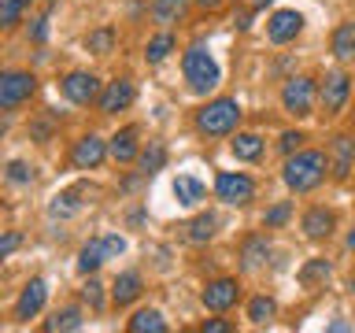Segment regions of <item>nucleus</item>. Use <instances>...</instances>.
<instances>
[{
	"mask_svg": "<svg viewBox=\"0 0 355 333\" xmlns=\"http://www.w3.org/2000/svg\"><path fill=\"white\" fill-rule=\"evenodd\" d=\"M78 196H82V189H67V193H60V196H55L52 200V215L55 219H63V215H74V211L78 207H82V200H78Z\"/></svg>",
	"mask_w": 355,
	"mask_h": 333,
	"instance_id": "27",
	"label": "nucleus"
},
{
	"mask_svg": "<svg viewBox=\"0 0 355 333\" xmlns=\"http://www.w3.org/2000/svg\"><path fill=\"white\" fill-rule=\"evenodd\" d=\"M285 219H288V204H277V207L266 211V226H282Z\"/></svg>",
	"mask_w": 355,
	"mask_h": 333,
	"instance_id": "38",
	"label": "nucleus"
},
{
	"mask_svg": "<svg viewBox=\"0 0 355 333\" xmlns=\"http://www.w3.org/2000/svg\"><path fill=\"white\" fill-rule=\"evenodd\" d=\"M333 56L337 60H355V22H340L333 30Z\"/></svg>",
	"mask_w": 355,
	"mask_h": 333,
	"instance_id": "18",
	"label": "nucleus"
},
{
	"mask_svg": "<svg viewBox=\"0 0 355 333\" xmlns=\"http://www.w3.org/2000/svg\"><path fill=\"white\" fill-rule=\"evenodd\" d=\"M282 104H285V111L288 115H296V119H304V115H311V108H315V82L311 78H288L285 82V89H282Z\"/></svg>",
	"mask_w": 355,
	"mask_h": 333,
	"instance_id": "5",
	"label": "nucleus"
},
{
	"mask_svg": "<svg viewBox=\"0 0 355 333\" xmlns=\"http://www.w3.org/2000/svg\"><path fill=\"white\" fill-rule=\"evenodd\" d=\"M304 141H307V137H304L300 130H288V133H282V152L293 155V152H300V144H304Z\"/></svg>",
	"mask_w": 355,
	"mask_h": 333,
	"instance_id": "35",
	"label": "nucleus"
},
{
	"mask_svg": "<svg viewBox=\"0 0 355 333\" xmlns=\"http://www.w3.org/2000/svg\"><path fill=\"white\" fill-rule=\"evenodd\" d=\"M89 52H96V56H107L111 52V44H115V33L111 30H96V33H89Z\"/></svg>",
	"mask_w": 355,
	"mask_h": 333,
	"instance_id": "30",
	"label": "nucleus"
},
{
	"mask_svg": "<svg viewBox=\"0 0 355 333\" xmlns=\"http://www.w3.org/2000/svg\"><path fill=\"white\" fill-rule=\"evenodd\" d=\"M44 22H49V15H41V19H33V41H44V33H49V26H44Z\"/></svg>",
	"mask_w": 355,
	"mask_h": 333,
	"instance_id": "41",
	"label": "nucleus"
},
{
	"mask_svg": "<svg viewBox=\"0 0 355 333\" xmlns=\"http://www.w3.org/2000/svg\"><path fill=\"white\" fill-rule=\"evenodd\" d=\"M33 0H0V30H11Z\"/></svg>",
	"mask_w": 355,
	"mask_h": 333,
	"instance_id": "26",
	"label": "nucleus"
},
{
	"mask_svg": "<svg viewBox=\"0 0 355 333\" xmlns=\"http://www.w3.org/2000/svg\"><path fill=\"white\" fill-rule=\"evenodd\" d=\"M237 296H241V285L233 282V278H218V282H211L204 289V307L211 311H226L237 304Z\"/></svg>",
	"mask_w": 355,
	"mask_h": 333,
	"instance_id": "10",
	"label": "nucleus"
},
{
	"mask_svg": "<svg viewBox=\"0 0 355 333\" xmlns=\"http://www.w3.org/2000/svg\"><path fill=\"white\" fill-rule=\"evenodd\" d=\"M8 178H11V182H30L33 174H30V166H26V163H19V160H15V163H8Z\"/></svg>",
	"mask_w": 355,
	"mask_h": 333,
	"instance_id": "36",
	"label": "nucleus"
},
{
	"mask_svg": "<svg viewBox=\"0 0 355 333\" xmlns=\"http://www.w3.org/2000/svg\"><path fill=\"white\" fill-rule=\"evenodd\" d=\"M215 189H218V196L226 200V204H248L252 193H255V182L248 174H218Z\"/></svg>",
	"mask_w": 355,
	"mask_h": 333,
	"instance_id": "7",
	"label": "nucleus"
},
{
	"mask_svg": "<svg viewBox=\"0 0 355 333\" xmlns=\"http://www.w3.org/2000/svg\"><path fill=\"white\" fill-rule=\"evenodd\" d=\"M44 330H49V333H55V330H82V311H78V307L55 311V315L44 322Z\"/></svg>",
	"mask_w": 355,
	"mask_h": 333,
	"instance_id": "24",
	"label": "nucleus"
},
{
	"mask_svg": "<svg viewBox=\"0 0 355 333\" xmlns=\"http://www.w3.org/2000/svg\"><path fill=\"white\" fill-rule=\"evenodd\" d=\"M130 333H166V322L159 311H137L130 318Z\"/></svg>",
	"mask_w": 355,
	"mask_h": 333,
	"instance_id": "20",
	"label": "nucleus"
},
{
	"mask_svg": "<svg viewBox=\"0 0 355 333\" xmlns=\"http://www.w3.org/2000/svg\"><path fill=\"white\" fill-rule=\"evenodd\" d=\"M22 244V233H8V237H0V259H4V255H11Z\"/></svg>",
	"mask_w": 355,
	"mask_h": 333,
	"instance_id": "37",
	"label": "nucleus"
},
{
	"mask_svg": "<svg viewBox=\"0 0 355 333\" xmlns=\"http://www.w3.org/2000/svg\"><path fill=\"white\" fill-rule=\"evenodd\" d=\"M255 4H259V8H263V4H270V0H255Z\"/></svg>",
	"mask_w": 355,
	"mask_h": 333,
	"instance_id": "44",
	"label": "nucleus"
},
{
	"mask_svg": "<svg viewBox=\"0 0 355 333\" xmlns=\"http://www.w3.org/2000/svg\"><path fill=\"white\" fill-rule=\"evenodd\" d=\"M163 160H166V152H163V144H152L148 152L141 155V166H144V174H152V171H159L163 166Z\"/></svg>",
	"mask_w": 355,
	"mask_h": 333,
	"instance_id": "32",
	"label": "nucleus"
},
{
	"mask_svg": "<svg viewBox=\"0 0 355 333\" xmlns=\"http://www.w3.org/2000/svg\"><path fill=\"white\" fill-rule=\"evenodd\" d=\"M104 155H107L104 141H100L96 133H85V137L74 144V152H71V163L78 166V171H93V166H100V163H104Z\"/></svg>",
	"mask_w": 355,
	"mask_h": 333,
	"instance_id": "8",
	"label": "nucleus"
},
{
	"mask_svg": "<svg viewBox=\"0 0 355 333\" xmlns=\"http://www.w3.org/2000/svg\"><path fill=\"white\" fill-rule=\"evenodd\" d=\"M322 178H326V155L322 152H296L288 155L285 163V185L293 189V193H307V189H315Z\"/></svg>",
	"mask_w": 355,
	"mask_h": 333,
	"instance_id": "1",
	"label": "nucleus"
},
{
	"mask_svg": "<svg viewBox=\"0 0 355 333\" xmlns=\"http://www.w3.org/2000/svg\"><path fill=\"white\" fill-rule=\"evenodd\" d=\"M270 315H274V300L270 296H255L252 304H248V318L252 322H266Z\"/></svg>",
	"mask_w": 355,
	"mask_h": 333,
	"instance_id": "31",
	"label": "nucleus"
},
{
	"mask_svg": "<svg viewBox=\"0 0 355 333\" xmlns=\"http://www.w3.org/2000/svg\"><path fill=\"white\" fill-rule=\"evenodd\" d=\"M300 30H304V15H300V11H274V15H270V26H266V33H270L274 44L293 41Z\"/></svg>",
	"mask_w": 355,
	"mask_h": 333,
	"instance_id": "11",
	"label": "nucleus"
},
{
	"mask_svg": "<svg viewBox=\"0 0 355 333\" xmlns=\"http://www.w3.org/2000/svg\"><path fill=\"white\" fill-rule=\"evenodd\" d=\"M196 4H200V8H204V11H215V8L222 4V0H196Z\"/></svg>",
	"mask_w": 355,
	"mask_h": 333,
	"instance_id": "42",
	"label": "nucleus"
},
{
	"mask_svg": "<svg viewBox=\"0 0 355 333\" xmlns=\"http://www.w3.org/2000/svg\"><path fill=\"white\" fill-rule=\"evenodd\" d=\"M348 248H355V230L348 233Z\"/></svg>",
	"mask_w": 355,
	"mask_h": 333,
	"instance_id": "43",
	"label": "nucleus"
},
{
	"mask_svg": "<svg viewBox=\"0 0 355 333\" xmlns=\"http://www.w3.org/2000/svg\"><path fill=\"white\" fill-rule=\"evenodd\" d=\"M37 89V78L26 71H0V108H19L26 104Z\"/></svg>",
	"mask_w": 355,
	"mask_h": 333,
	"instance_id": "4",
	"label": "nucleus"
},
{
	"mask_svg": "<svg viewBox=\"0 0 355 333\" xmlns=\"http://www.w3.org/2000/svg\"><path fill=\"white\" fill-rule=\"evenodd\" d=\"M333 174L337 178H348L352 174V163H355V141L348 137V133H340V137H333Z\"/></svg>",
	"mask_w": 355,
	"mask_h": 333,
	"instance_id": "14",
	"label": "nucleus"
},
{
	"mask_svg": "<svg viewBox=\"0 0 355 333\" xmlns=\"http://www.w3.org/2000/svg\"><path fill=\"white\" fill-rule=\"evenodd\" d=\"M174 196H178V204H196V200H204V185H200L196 178L182 174L174 182Z\"/></svg>",
	"mask_w": 355,
	"mask_h": 333,
	"instance_id": "22",
	"label": "nucleus"
},
{
	"mask_svg": "<svg viewBox=\"0 0 355 333\" xmlns=\"http://www.w3.org/2000/svg\"><path fill=\"white\" fill-rule=\"evenodd\" d=\"M171 49H174V37H171V33H159V37L148 41V52H144V56H148V63H163Z\"/></svg>",
	"mask_w": 355,
	"mask_h": 333,
	"instance_id": "29",
	"label": "nucleus"
},
{
	"mask_svg": "<svg viewBox=\"0 0 355 333\" xmlns=\"http://www.w3.org/2000/svg\"><path fill=\"white\" fill-rule=\"evenodd\" d=\"M352 289H355V278H352Z\"/></svg>",
	"mask_w": 355,
	"mask_h": 333,
	"instance_id": "45",
	"label": "nucleus"
},
{
	"mask_svg": "<svg viewBox=\"0 0 355 333\" xmlns=\"http://www.w3.org/2000/svg\"><path fill=\"white\" fill-rule=\"evenodd\" d=\"M104 244H107V255H111V259H115V255H122V252H126V241H122L119 233H111V237H104Z\"/></svg>",
	"mask_w": 355,
	"mask_h": 333,
	"instance_id": "39",
	"label": "nucleus"
},
{
	"mask_svg": "<svg viewBox=\"0 0 355 333\" xmlns=\"http://www.w3.org/2000/svg\"><path fill=\"white\" fill-rule=\"evenodd\" d=\"M333 211H326V207H315V211H307L304 215V230H307V237H329L333 233Z\"/></svg>",
	"mask_w": 355,
	"mask_h": 333,
	"instance_id": "19",
	"label": "nucleus"
},
{
	"mask_svg": "<svg viewBox=\"0 0 355 333\" xmlns=\"http://www.w3.org/2000/svg\"><path fill=\"white\" fill-rule=\"evenodd\" d=\"M233 155H237V160L255 163L263 155V141L255 137V133H237V137H233Z\"/></svg>",
	"mask_w": 355,
	"mask_h": 333,
	"instance_id": "21",
	"label": "nucleus"
},
{
	"mask_svg": "<svg viewBox=\"0 0 355 333\" xmlns=\"http://www.w3.org/2000/svg\"><path fill=\"white\" fill-rule=\"evenodd\" d=\"M111 296H115V304L119 307H126V304H133V300L141 296V278L137 274H122V278H115V285H111Z\"/></svg>",
	"mask_w": 355,
	"mask_h": 333,
	"instance_id": "17",
	"label": "nucleus"
},
{
	"mask_svg": "<svg viewBox=\"0 0 355 333\" xmlns=\"http://www.w3.org/2000/svg\"><path fill=\"white\" fill-rule=\"evenodd\" d=\"M204 333H233V326L222 318H211V322H204Z\"/></svg>",
	"mask_w": 355,
	"mask_h": 333,
	"instance_id": "40",
	"label": "nucleus"
},
{
	"mask_svg": "<svg viewBox=\"0 0 355 333\" xmlns=\"http://www.w3.org/2000/svg\"><path fill=\"white\" fill-rule=\"evenodd\" d=\"M185 15V0H155L152 4V19L155 22H178Z\"/></svg>",
	"mask_w": 355,
	"mask_h": 333,
	"instance_id": "25",
	"label": "nucleus"
},
{
	"mask_svg": "<svg viewBox=\"0 0 355 333\" xmlns=\"http://www.w3.org/2000/svg\"><path fill=\"white\" fill-rule=\"evenodd\" d=\"M329 278V263L326 259H311L304 271H300V282H304V289H315L318 282H326Z\"/></svg>",
	"mask_w": 355,
	"mask_h": 333,
	"instance_id": "28",
	"label": "nucleus"
},
{
	"mask_svg": "<svg viewBox=\"0 0 355 333\" xmlns=\"http://www.w3.org/2000/svg\"><path fill=\"white\" fill-rule=\"evenodd\" d=\"M44 296H49V289H44L41 278H33V282L22 289V296H19V304H15V318H22V322L33 318L44 307Z\"/></svg>",
	"mask_w": 355,
	"mask_h": 333,
	"instance_id": "13",
	"label": "nucleus"
},
{
	"mask_svg": "<svg viewBox=\"0 0 355 333\" xmlns=\"http://www.w3.org/2000/svg\"><path fill=\"white\" fill-rule=\"evenodd\" d=\"M63 93L71 104H93V100H100V82H96V74H85V71H74V74H67L63 78Z\"/></svg>",
	"mask_w": 355,
	"mask_h": 333,
	"instance_id": "6",
	"label": "nucleus"
},
{
	"mask_svg": "<svg viewBox=\"0 0 355 333\" xmlns=\"http://www.w3.org/2000/svg\"><path fill=\"white\" fill-rule=\"evenodd\" d=\"M348 74L344 71H333L326 74V82H322V108H326V115H337V111L344 108V100H348Z\"/></svg>",
	"mask_w": 355,
	"mask_h": 333,
	"instance_id": "9",
	"label": "nucleus"
},
{
	"mask_svg": "<svg viewBox=\"0 0 355 333\" xmlns=\"http://www.w3.org/2000/svg\"><path fill=\"white\" fill-rule=\"evenodd\" d=\"M237 122H241V104H237V100H230V96L211 100L207 108H200V111H196V130H200V133H207V137H222V133H233V130H237Z\"/></svg>",
	"mask_w": 355,
	"mask_h": 333,
	"instance_id": "2",
	"label": "nucleus"
},
{
	"mask_svg": "<svg viewBox=\"0 0 355 333\" xmlns=\"http://www.w3.org/2000/svg\"><path fill=\"white\" fill-rule=\"evenodd\" d=\"M111 155H115L119 163H130L133 155H137V130H133V126L119 130L115 137H111Z\"/></svg>",
	"mask_w": 355,
	"mask_h": 333,
	"instance_id": "16",
	"label": "nucleus"
},
{
	"mask_svg": "<svg viewBox=\"0 0 355 333\" xmlns=\"http://www.w3.org/2000/svg\"><path fill=\"white\" fill-rule=\"evenodd\" d=\"M104 259H111V255H107V244H104V237H93V241L82 248V255H78V271H82V274H93Z\"/></svg>",
	"mask_w": 355,
	"mask_h": 333,
	"instance_id": "15",
	"label": "nucleus"
},
{
	"mask_svg": "<svg viewBox=\"0 0 355 333\" xmlns=\"http://www.w3.org/2000/svg\"><path fill=\"white\" fill-rule=\"evenodd\" d=\"M215 226H218V219L211 215H196L193 222H189V241H196V244H204V241H211L215 237Z\"/></svg>",
	"mask_w": 355,
	"mask_h": 333,
	"instance_id": "23",
	"label": "nucleus"
},
{
	"mask_svg": "<svg viewBox=\"0 0 355 333\" xmlns=\"http://www.w3.org/2000/svg\"><path fill=\"white\" fill-rule=\"evenodd\" d=\"M133 96H137L133 82H130V78H119V82H111V85L104 89V96H100V111H104V115H111V111H122V108L133 104Z\"/></svg>",
	"mask_w": 355,
	"mask_h": 333,
	"instance_id": "12",
	"label": "nucleus"
},
{
	"mask_svg": "<svg viewBox=\"0 0 355 333\" xmlns=\"http://www.w3.org/2000/svg\"><path fill=\"white\" fill-rule=\"evenodd\" d=\"M82 296H85V304L93 307V311L104 307V285H100V282H89V285L82 289Z\"/></svg>",
	"mask_w": 355,
	"mask_h": 333,
	"instance_id": "34",
	"label": "nucleus"
},
{
	"mask_svg": "<svg viewBox=\"0 0 355 333\" xmlns=\"http://www.w3.org/2000/svg\"><path fill=\"white\" fill-rule=\"evenodd\" d=\"M185 82L193 93H211V89L218 85V63L211 60V52L204 49V44H193V49L185 52Z\"/></svg>",
	"mask_w": 355,
	"mask_h": 333,
	"instance_id": "3",
	"label": "nucleus"
},
{
	"mask_svg": "<svg viewBox=\"0 0 355 333\" xmlns=\"http://www.w3.org/2000/svg\"><path fill=\"white\" fill-rule=\"evenodd\" d=\"M266 252H270V248H266V241H259V237H255V241H248V244H244V263H248V266L263 263V259H266Z\"/></svg>",
	"mask_w": 355,
	"mask_h": 333,
	"instance_id": "33",
	"label": "nucleus"
}]
</instances>
